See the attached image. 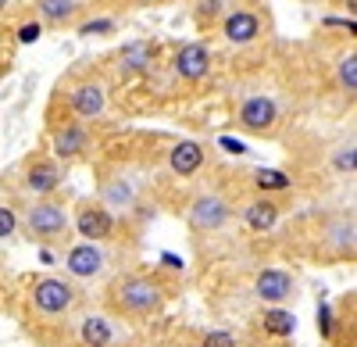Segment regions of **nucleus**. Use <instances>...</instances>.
I'll return each mask as SVG.
<instances>
[{"mask_svg": "<svg viewBox=\"0 0 357 347\" xmlns=\"http://www.w3.org/2000/svg\"><path fill=\"white\" fill-rule=\"evenodd\" d=\"M254 294L268 304V308H282L293 294H296V279L286 269H261L254 279Z\"/></svg>", "mask_w": 357, "mask_h": 347, "instance_id": "5", "label": "nucleus"}, {"mask_svg": "<svg viewBox=\"0 0 357 347\" xmlns=\"http://www.w3.org/2000/svg\"><path fill=\"white\" fill-rule=\"evenodd\" d=\"M40 36H43V25H40V22H36V25H22V29H18V40H22V43H36Z\"/></svg>", "mask_w": 357, "mask_h": 347, "instance_id": "28", "label": "nucleus"}, {"mask_svg": "<svg viewBox=\"0 0 357 347\" xmlns=\"http://www.w3.org/2000/svg\"><path fill=\"white\" fill-rule=\"evenodd\" d=\"M329 240L340 254H354V219L350 215H343L329 226Z\"/></svg>", "mask_w": 357, "mask_h": 347, "instance_id": "20", "label": "nucleus"}, {"mask_svg": "<svg viewBox=\"0 0 357 347\" xmlns=\"http://www.w3.org/2000/svg\"><path fill=\"white\" fill-rule=\"evenodd\" d=\"M336 75H340V86L347 94H357V54H343L340 65H336Z\"/></svg>", "mask_w": 357, "mask_h": 347, "instance_id": "22", "label": "nucleus"}, {"mask_svg": "<svg viewBox=\"0 0 357 347\" xmlns=\"http://www.w3.org/2000/svg\"><path fill=\"white\" fill-rule=\"evenodd\" d=\"M68 104L79 119H100L104 108H107V94H104L100 82H79L68 94Z\"/></svg>", "mask_w": 357, "mask_h": 347, "instance_id": "9", "label": "nucleus"}, {"mask_svg": "<svg viewBox=\"0 0 357 347\" xmlns=\"http://www.w3.org/2000/svg\"><path fill=\"white\" fill-rule=\"evenodd\" d=\"M333 161H336V168H340V172H354V140H350V143H343V147L336 151V158H333Z\"/></svg>", "mask_w": 357, "mask_h": 347, "instance_id": "26", "label": "nucleus"}, {"mask_svg": "<svg viewBox=\"0 0 357 347\" xmlns=\"http://www.w3.org/2000/svg\"><path fill=\"white\" fill-rule=\"evenodd\" d=\"M65 269H68V276H75V279H97L104 269H107V251L100 247V244H75V247H68V254H65Z\"/></svg>", "mask_w": 357, "mask_h": 347, "instance_id": "6", "label": "nucleus"}, {"mask_svg": "<svg viewBox=\"0 0 357 347\" xmlns=\"http://www.w3.org/2000/svg\"><path fill=\"white\" fill-rule=\"evenodd\" d=\"M29 297H33V308H36L40 315H50V319H57V315L72 311V304H75V286H72L68 279L43 276V279L33 283Z\"/></svg>", "mask_w": 357, "mask_h": 347, "instance_id": "3", "label": "nucleus"}, {"mask_svg": "<svg viewBox=\"0 0 357 347\" xmlns=\"http://www.w3.org/2000/svg\"><path fill=\"white\" fill-rule=\"evenodd\" d=\"M36 8L43 15V22H54V25H65L79 15L82 0H36Z\"/></svg>", "mask_w": 357, "mask_h": 347, "instance_id": "18", "label": "nucleus"}, {"mask_svg": "<svg viewBox=\"0 0 357 347\" xmlns=\"http://www.w3.org/2000/svg\"><path fill=\"white\" fill-rule=\"evenodd\" d=\"M82 36H93V33H114V22L111 18H97V22H86L82 29H79Z\"/></svg>", "mask_w": 357, "mask_h": 347, "instance_id": "27", "label": "nucleus"}, {"mask_svg": "<svg viewBox=\"0 0 357 347\" xmlns=\"http://www.w3.org/2000/svg\"><path fill=\"white\" fill-rule=\"evenodd\" d=\"M132 205V186L122 183V179H114L104 186V205L100 208H129Z\"/></svg>", "mask_w": 357, "mask_h": 347, "instance_id": "21", "label": "nucleus"}, {"mask_svg": "<svg viewBox=\"0 0 357 347\" xmlns=\"http://www.w3.org/2000/svg\"><path fill=\"white\" fill-rule=\"evenodd\" d=\"M151 61H154V43H146V40H136L118 54V68H122L126 75L129 72H146Z\"/></svg>", "mask_w": 357, "mask_h": 347, "instance_id": "16", "label": "nucleus"}, {"mask_svg": "<svg viewBox=\"0 0 357 347\" xmlns=\"http://www.w3.org/2000/svg\"><path fill=\"white\" fill-rule=\"evenodd\" d=\"M204 165V147L193 140H183V143H175L172 154H168V168L175 172V176H193V172Z\"/></svg>", "mask_w": 357, "mask_h": 347, "instance_id": "12", "label": "nucleus"}, {"mask_svg": "<svg viewBox=\"0 0 357 347\" xmlns=\"http://www.w3.org/2000/svg\"><path fill=\"white\" fill-rule=\"evenodd\" d=\"M111 301L118 311L126 315H158L165 308V290L161 283H154L151 276H126L111 286Z\"/></svg>", "mask_w": 357, "mask_h": 347, "instance_id": "1", "label": "nucleus"}, {"mask_svg": "<svg viewBox=\"0 0 357 347\" xmlns=\"http://www.w3.org/2000/svg\"><path fill=\"white\" fill-rule=\"evenodd\" d=\"M175 75L178 79H190V82H197V79H204L207 75V68H211V50H207L204 43H186L183 50L175 54Z\"/></svg>", "mask_w": 357, "mask_h": 347, "instance_id": "10", "label": "nucleus"}, {"mask_svg": "<svg viewBox=\"0 0 357 347\" xmlns=\"http://www.w3.org/2000/svg\"><path fill=\"white\" fill-rule=\"evenodd\" d=\"M79 340L82 347H111L114 344V326L104 319V315H86L79 323Z\"/></svg>", "mask_w": 357, "mask_h": 347, "instance_id": "15", "label": "nucleus"}, {"mask_svg": "<svg viewBox=\"0 0 357 347\" xmlns=\"http://www.w3.org/2000/svg\"><path fill=\"white\" fill-rule=\"evenodd\" d=\"M275 115H279L275 101L264 97V94H257V97H247V101H243V108H240V126H243L247 133H264V129H272Z\"/></svg>", "mask_w": 357, "mask_h": 347, "instance_id": "8", "label": "nucleus"}, {"mask_svg": "<svg viewBox=\"0 0 357 347\" xmlns=\"http://www.w3.org/2000/svg\"><path fill=\"white\" fill-rule=\"evenodd\" d=\"M61 179H65V172H61V165H57V161H33V165H29V172H25V186L33 190L36 197L54 193L57 186H61Z\"/></svg>", "mask_w": 357, "mask_h": 347, "instance_id": "11", "label": "nucleus"}, {"mask_svg": "<svg viewBox=\"0 0 357 347\" xmlns=\"http://www.w3.org/2000/svg\"><path fill=\"white\" fill-rule=\"evenodd\" d=\"M68 212L57 205V200H36L33 208L25 212V229L29 237L40 240V244H54L68 233Z\"/></svg>", "mask_w": 357, "mask_h": 347, "instance_id": "2", "label": "nucleus"}, {"mask_svg": "<svg viewBox=\"0 0 357 347\" xmlns=\"http://www.w3.org/2000/svg\"><path fill=\"white\" fill-rule=\"evenodd\" d=\"M4 8H8V0H0V11H4Z\"/></svg>", "mask_w": 357, "mask_h": 347, "instance_id": "30", "label": "nucleus"}, {"mask_svg": "<svg viewBox=\"0 0 357 347\" xmlns=\"http://www.w3.org/2000/svg\"><path fill=\"white\" fill-rule=\"evenodd\" d=\"M261 326H264V333H272V337H293L296 315H293L289 308H264Z\"/></svg>", "mask_w": 357, "mask_h": 347, "instance_id": "19", "label": "nucleus"}, {"mask_svg": "<svg viewBox=\"0 0 357 347\" xmlns=\"http://www.w3.org/2000/svg\"><path fill=\"white\" fill-rule=\"evenodd\" d=\"M200 347H236V337L225 333V330H211L200 337Z\"/></svg>", "mask_w": 357, "mask_h": 347, "instance_id": "25", "label": "nucleus"}, {"mask_svg": "<svg viewBox=\"0 0 357 347\" xmlns=\"http://www.w3.org/2000/svg\"><path fill=\"white\" fill-rule=\"evenodd\" d=\"M86 151V129L82 126H65V129H57L54 133V154L57 158H79Z\"/></svg>", "mask_w": 357, "mask_h": 347, "instance_id": "17", "label": "nucleus"}, {"mask_svg": "<svg viewBox=\"0 0 357 347\" xmlns=\"http://www.w3.org/2000/svg\"><path fill=\"white\" fill-rule=\"evenodd\" d=\"M254 183H257L261 190H286V186H289V179L282 176V172H275V168H261L257 176H254Z\"/></svg>", "mask_w": 357, "mask_h": 347, "instance_id": "23", "label": "nucleus"}, {"mask_svg": "<svg viewBox=\"0 0 357 347\" xmlns=\"http://www.w3.org/2000/svg\"><path fill=\"white\" fill-rule=\"evenodd\" d=\"M243 222H247V229H254V233H268V229H275V222H279V205L268 200V197H257V200L247 205Z\"/></svg>", "mask_w": 357, "mask_h": 347, "instance_id": "14", "label": "nucleus"}, {"mask_svg": "<svg viewBox=\"0 0 357 347\" xmlns=\"http://www.w3.org/2000/svg\"><path fill=\"white\" fill-rule=\"evenodd\" d=\"M261 36V22L250 11H232L225 18V40L229 43H254Z\"/></svg>", "mask_w": 357, "mask_h": 347, "instance_id": "13", "label": "nucleus"}, {"mask_svg": "<svg viewBox=\"0 0 357 347\" xmlns=\"http://www.w3.org/2000/svg\"><path fill=\"white\" fill-rule=\"evenodd\" d=\"M200 15H204V18L218 15V0H200Z\"/></svg>", "mask_w": 357, "mask_h": 347, "instance_id": "29", "label": "nucleus"}, {"mask_svg": "<svg viewBox=\"0 0 357 347\" xmlns=\"http://www.w3.org/2000/svg\"><path fill=\"white\" fill-rule=\"evenodd\" d=\"M229 215H232L229 200L218 197V193H200L190 205V226L197 229V233H218V229L229 222Z\"/></svg>", "mask_w": 357, "mask_h": 347, "instance_id": "4", "label": "nucleus"}, {"mask_svg": "<svg viewBox=\"0 0 357 347\" xmlns=\"http://www.w3.org/2000/svg\"><path fill=\"white\" fill-rule=\"evenodd\" d=\"M15 229H18V215H15V208L0 205V240L15 237Z\"/></svg>", "mask_w": 357, "mask_h": 347, "instance_id": "24", "label": "nucleus"}, {"mask_svg": "<svg viewBox=\"0 0 357 347\" xmlns=\"http://www.w3.org/2000/svg\"><path fill=\"white\" fill-rule=\"evenodd\" d=\"M75 229H79V237L86 244H100V240H107L114 233V215L107 208H100V205H86L75 215Z\"/></svg>", "mask_w": 357, "mask_h": 347, "instance_id": "7", "label": "nucleus"}]
</instances>
